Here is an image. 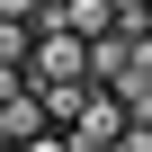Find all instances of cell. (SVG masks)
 I'll return each instance as SVG.
<instances>
[{"instance_id": "cell-1", "label": "cell", "mask_w": 152, "mask_h": 152, "mask_svg": "<svg viewBox=\"0 0 152 152\" xmlns=\"http://www.w3.org/2000/svg\"><path fill=\"white\" fill-rule=\"evenodd\" d=\"M107 143H125V99H116L107 81H90L81 107L63 116V152H107Z\"/></svg>"}, {"instance_id": "cell-2", "label": "cell", "mask_w": 152, "mask_h": 152, "mask_svg": "<svg viewBox=\"0 0 152 152\" xmlns=\"http://www.w3.org/2000/svg\"><path fill=\"white\" fill-rule=\"evenodd\" d=\"M9 143L18 152H63V125L45 116V90L36 81H18L9 99H0V152H9Z\"/></svg>"}, {"instance_id": "cell-3", "label": "cell", "mask_w": 152, "mask_h": 152, "mask_svg": "<svg viewBox=\"0 0 152 152\" xmlns=\"http://www.w3.org/2000/svg\"><path fill=\"white\" fill-rule=\"evenodd\" d=\"M27 81H90V36H72V27H36V54H27Z\"/></svg>"}, {"instance_id": "cell-4", "label": "cell", "mask_w": 152, "mask_h": 152, "mask_svg": "<svg viewBox=\"0 0 152 152\" xmlns=\"http://www.w3.org/2000/svg\"><path fill=\"white\" fill-rule=\"evenodd\" d=\"M0 18H45V0H0Z\"/></svg>"}, {"instance_id": "cell-5", "label": "cell", "mask_w": 152, "mask_h": 152, "mask_svg": "<svg viewBox=\"0 0 152 152\" xmlns=\"http://www.w3.org/2000/svg\"><path fill=\"white\" fill-rule=\"evenodd\" d=\"M116 9H143V0H116Z\"/></svg>"}]
</instances>
